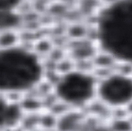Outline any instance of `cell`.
Instances as JSON below:
<instances>
[{
  "label": "cell",
  "instance_id": "cell-4",
  "mask_svg": "<svg viewBox=\"0 0 132 131\" xmlns=\"http://www.w3.org/2000/svg\"><path fill=\"white\" fill-rule=\"evenodd\" d=\"M96 99L110 109H125L132 102V75L113 71L98 78Z\"/></svg>",
  "mask_w": 132,
  "mask_h": 131
},
{
  "label": "cell",
  "instance_id": "cell-9",
  "mask_svg": "<svg viewBox=\"0 0 132 131\" xmlns=\"http://www.w3.org/2000/svg\"><path fill=\"white\" fill-rule=\"evenodd\" d=\"M18 37L16 30L0 32V48H6L14 47L18 44Z\"/></svg>",
  "mask_w": 132,
  "mask_h": 131
},
{
  "label": "cell",
  "instance_id": "cell-8",
  "mask_svg": "<svg viewBox=\"0 0 132 131\" xmlns=\"http://www.w3.org/2000/svg\"><path fill=\"white\" fill-rule=\"evenodd\" d=\"M20 22L17 11L0 12V32L16 30Z\"/></svg>",
  "mask_w": 132,
  "mask_h": 131
},
{
  "label": "cell",
  "instance_id": "cell-5",
  "mask_svg": "<svg viewBox=\"0 0 132 131\" xmlns=\"http://www.w3.org/2000/svg\"><path fill=\"white\" fill-rule=\"evenodd\" d=\"M22 118V109L17 103L0 94V129L15 127Z\"/></svg>",
  "mask_w": 132,
  "mask_h": 131
},
{
  "label": "cell",
  "instance_id": "cell-10",
  "mask_svg": "<svg viewBox=\"0 0 132 131\" xmlns=\"http://www.w3.org/2000/svg\"><path fill=\"white\" fill-rule=\"evenodd\" d=\"M107 123L113 131H132V122L128 118L110 119Z\"/></svg>",
  "mask_w": 132,
  "mask_h": 131
},
{
  "label": "cell",
  "instance_id": "cell-2",
  "mask_svg": "<svg viewBox=\"0 0 132 131\" xmlns=\"http://www.w3.org/2000/svg\"><path fill=\"white\" fill-rule=\"evenodd\" d=\"M43 74L41 60L32 50L19 45L0 48V94L29 91L40 83Z\"/></svg>",
  "mask_w": 132,
  "mask_h": 131
},
{
  "label": "cell",
  "instance_id": "cell-12",
  "mask_svg": "<svg viewBox=\"0 0 132 131\" xmlns=\"http://www.w3.org/2000/svg\"><path fill=\"white\" fill-rule=\"evenodd\" d=\"M81 131H113L108 126L107 122L103 121H88L85 127Z\"/></svg>",
  "mask_w": 132,
  "mask_h": 131
},
{
  "label": "cell",
  "instance_id": "cell-1",
  "mask_svg": "<svg viewBox=\"0 0 132 131\" xmlns=\"http://www.w3.org/2000/svg\"><path fill=\"white\" fill-rule=\"evenodd\" d=\"M96 23L99 48L118 62L132 64V0H115L99 12Z\"/></svg>",
  "mask_w": 132,
  "mask_h": 131
},
{
  "label": "cell",
  "instance_id": "cell-11",
  "mask_svg": "<svg viewBox=\"0 0 132 131\" xmlns=\"http://www.w3.org/2000/svg\"><path fill=\"white\" fill-rule=\"evenodd\" d=\"M24 0H0V12H16Z\"/></svg>",
  "mask_w": 132,
  "mask_h": 131
},
{
  "label": "cell",
  "instance_id": "cell-6",
  "mask_svg": "<svg viewBox=\"0 0 132 131\" xmlns=\"http://www.w3.org/2000/svg\"><path fill=\"white\" fill-rule=\"evenodd\" d=\"M88 121L82 109H70L61 115L57 120V127L59 131H81Z\"/></svg>",
  "mask_w": 132,
  "mask_h": 131
},
{
  "label": "cell",
  "instance_id": "cell-3",
  "mask_svg": "<svg viewBox=\"0 0 132 131\" xmlns=\"http://www.w3.org/2000/svg\"><path fill=\"white\" fill-rule=\"evenodd\" d=\"M98 78L92 72L72 70L56 81L54 92L57 99L70 109H82L96 99Z\"/></svg>",
  "mask_w": 132,
  "mask_h": 131
},
{
  "label": "cell",
  "instance_id": "cell-7",
  "mask_svg": "<svg viewBox=\"0 0 132 131\" xmlns=\"http://www.w3.org/2000/svg\"><path fill=\"white\" fill-rule=\"evenodd\" d=\"M77 41L78 43L74 45L71 49L72 57L79 62L92 60L100 49L97 43L83 39Z\"/></svg>",
  "mask_w": 132,
  "mask_h": 131
}]
</instances>
